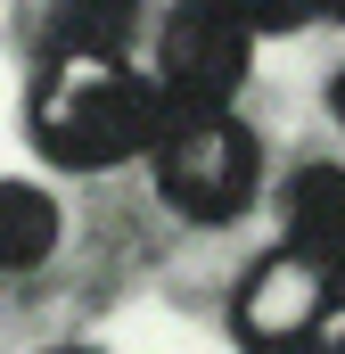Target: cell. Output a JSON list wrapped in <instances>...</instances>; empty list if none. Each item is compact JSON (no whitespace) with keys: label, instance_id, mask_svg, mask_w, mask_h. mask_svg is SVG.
Listing matches in <instances>:
<instances>
[{"label":"cell","instance_id":"obj_6","mask_svg":"<svg viewBox=\"0 0 345 354\" xmlns=\"http://www.w3.org/2000/svg\"><path fill=\"white\" fill-rule=\"evenodd\" d=\"M140 33V0H50L41 41L50 58H124Z\"/></svg>","mask_w":345,"mask_h":354},{"label":"cell","instance_id":"obj_5","mask_svg":"<svg viewBox=\"0 0 345 354\" xmlns=\"http://www.w3.org/2000/svg\"><path fill=\"white\" fill-rule=\"evenodd\" d=\"M279 231L288 248L345 272V165H296L279 189Z\"/></svg>","mask_w":345,"mask_h":354},{"label":"cell","instance_id":"obj_12","mask_svg":"<svg viewBox=\"0 0 345 354\" xmlns=\"http://www.w3.org/2000/svg\"><path fill=\"white\" fill-rule=\"evenodd\" d=\"M50 354H90V346H50Z\"/></svg>","mask_w":345,"mask_h":354},{"label":"cell","instance_id":"obj_2","mask_svg":"<svg viewBox=\"0 0 345 354\" xmlns=\"http://www.w3.org/2000/svg\"><path fill=\"white\" fill-rule=\"evenodd\" d=\"M148 165H157V198L181 223H239L263 189V140L230 107H181L157 132Z\"/></svg>","mask_w":345,"mask_h":354},{"label":"cell","instance_id":"obj_9","mask_svg":"<svg viewBox=\"0 0 345 354\" xmlns=\"http://www.w3.org/2000/svg\"><path fill=\"white\" fill-rule=\"evenodd\" d=\"M329 115H337V124H345V66H337V75H329Z\"/></svg>","mask_w":345,"mask_h":354},{"label":"cell","instance_id":"obj_8","mask_svg":"<svg viewBox=\"0 0 345 354\" xmlns=\"http://www.w3.org/2000/svg\"><path fill=\"white\" fill-rule=\"evenodd\" d=\"M222 8H230V17H239L255 41H263V33H296L304 17H321L313 0H222Z\"/></svg>","mask_w":345,"mask_h":354},{"label":"cell","instance_id":"obj_3","mask_svg":"<svg viewBox=\"0 0 345 354\" xmlns=\"http://www.w3.org/2000/svg\"><path fill=\"white\" fill-rule=\"evenodd\" d=\"M337 313H345V272L304 248H271L230 297V330L247 354H321Z\"/></svg>","mask_w":345,"mask_h":354},{"label":"cell","instance_id":"obj_7","mask_svg":"<svg viewBox=\"0 0 345 354\" xmlns=\"http://www.w3.org/2000/svg\"><path fill=\"white\" fill-rule=\"evenodd\" d=\"M58 248V206L33 181H0V272H33Z\"/></svg>","mask_w":345,"mask_h":354},{"label":"cell","instance_id":"obj_4","mask_svg":"<svg viewBox=\"0 0 345 354\" xmlns=\"http://www.w3.org/2000/svg\"><path fill=\"white\" fill-rule=\"evenodd\" d=\"M247 66H255V33L222 8V0H181L165 8V25H157V91H165V107H230L239 91H247Z\"/></svg>","mask_w":345,"mask_h":354},{"label":"cell","instance_id":"obj_11","mask_svg":"<svg viewBox=\"0 0 345 354\" xmlns=\"http://www.w3.org/2000/svg\"><path fill=\"white\" fill-rule=\"evenodd\" d=\"M313 8H321V17H337V25H345V0H313Z\"/></svg>","mask_w":345,"mask_h":354},{"label":"cell","instance_id":"obj_1","mask_svg":"<svg viewBox=\"0 0 345 354\" xmlns=\"http://www.w3.org/2000/svg\"><path fill=\"white\" fill-rule=\"evenodd\" d=\"M172 124L157 75L124 66V58H50L33 91V149L66 174H107L157 149Z\"/></svg>","mask_w":345,"mask_h":354},{"label":"cell","instance_id":"obj_10","mask_svg":"<svg viewBox=\"0 0 345 354\" xmlns=\"http://www.w3.org/2000/svg\"><path fill=\"white\" fill-rule=\"evenodd\" d=\"M321 354H345V313H337V330H329V338H321Z\"/></svg>","mask_w":345,"mask_h":354}]
</instances>
